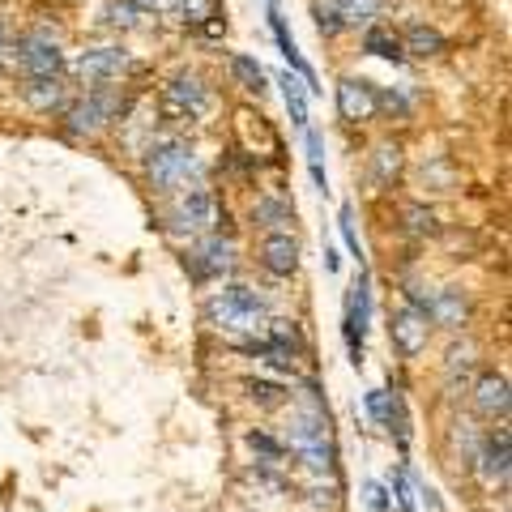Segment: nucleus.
<instances>
[{"label": "nucleus", "instance_id": "79ce46f5", "mask_svg": "<svg viewBox=\"0 0 512 512\" xmlns=\"http://www.w3.org/2000/svg\"><path fill=\"white\" fill-rule=\"evenodd\" d=\"M9 47H13V43L5 39V30H0V56H5V52H9Z\"/></svg>", "mask_w": 512, "mask_h": 512}, {"label": "nucleus", "instance_id": "58836bf2", "mask_svg": "<svg viewBox=\"0 0 512 512\" xmlns=\"http://www.w3.org/2000/svg\"><path fill=\"white\" fill-rule=\"evenodd\" d=\"M312 167V180H316V188L320 192H329V175H325V167H320V163H308Z\"/></svg>", "mask_w": 512, "mask_h": 512}, {"label": "nucleus", "instance_id": "1a4fd4ad", "mask_svg": "<svg viewBox=\"0 0 512 512\" xmlns=\"http://www.w3.org/2000/svg\"><path fill=\"white\" fill-rule=\"evenodd\" d=\"M389 333H393V346L402 350L406 359H419L427 350V338H431V320H427V312H419V308H410L406 303V308L393 312Z\"/></svg>", "mask_w": 512, "mask_h": 512}, {"label": "nucleus", "instance_id": "7ed1b4c3", "mask_svg": "<svg viewBox=\"0 0 512 512\" xmlns=\"http://www.w3.org/2000/svg\"><path fill=\"white\" fill-rule=\"evenodd\" d=\"M205 316H210L214 329H231V333H244V329H256L265 325L269 316V303L248 291V286H231V291H222L210 299V308H205Z\"/></svg>", "mask_w": 512, "mask_h": 512}, {"label": "nucleus", "instance_id": "39448f33", "mask_svg": "<svg viewBox=\"0 0 512 512\" xmlns=\"http://www.w3.org/2000/svg\"><path fill=\"white\" fill-rule=\"evenodd\" d=\"M367 325H372V278H367V269H359V278L355 286H350V295H346V346H350V363H363V333Z\"/></svg>", "mask_w": 512, "mask_h": 512}, {"label": "nucleus", "instance_id": "f257e3e1", "mask_svg": "<svg viewBox=\"0 0 512 512\" xmlns=\"http://www.w3.org/2000/svg\"><path fill=\"white\" fill-rule=\"evenodd\" d=\"M146 175L158 192H180L188 184H201L205 163L197 158V150L180 137H167V141H154L146 150Z\"/></svg>", "mask_w": 512, "mask_h": 512}, {"label": "nucleus", "instance_id": "4be33fe9", "mask_svg": "<svg viewBox=\"0 0 512 512\" xmlns=\"http://www.w3.org/2000/svg\"><path fill=\"white\" fill-rule=\"evenodd\" d=\"M397 171H402V146H397V141H380L376 154H372V180L393 184Z\"/></svg>", "mask_w": 512, "mask_h": 512}, {"label": "nucleus", "instance_id": "cd10ccee", "mask_svg": "<svg viewBox=\"0 0 512 512\" xmlns=\"http://www.w3.org/2000/svg\"><path fill=\"white\" fill-rule=\"evenodd\" d=\"M312 18H316V30H320L325 39H338L342 30H346V22L338 18V9H333V5H320V0L312 5Z\"/></svg>", "mask_w": 512, "mask_h": 512}, {"label": "nucleus", "instance_id": "5701e85b", "mask_svg": "<svg viewBox=\"0 0 512 512\" xmlns=\"http://www.w3.org/2000/svg\"><path fill=\"white\" fill-rule=\"evenodd\" d=\"M367 414L380 423V427H397V436H402V444H406V427H402V419H397V402H393V393H384V389H372L367 393Z\"/></svg>", "mask_w": 512, "mask_h": 512}, {"label": "nucleus", "instance_id": "9b49d317", "mask_svg": "<svg viewBox=\"0 0 512 512\" xmlns=\"http://www.w3.org/2000/svg\"><path fill=\"white\" fill-rule=\"evenodd\" d=\"M338 111H342V120L350 124H367V120H376V86L372 82H363V77H342L338 82Z\"/></svg>", "mask_w": 512, "mask_h": 512}, {"label": "nucleus", "instance_id": "2eb2a0df", "mask_svg": "<svg viewBox=\"0 0 512 512\" xmlns=\"http://www.w3.org/2000/svg\"><path fill=\"white\" fill-rule=\"evenodd\" d=\"M474 410L483 419H508V376L504 372H487L474 384Z\"/></svg>", "mask_w": 512, "mask_h": 512}, {"label": "nucleus", "instance_id": "6e6552de", "mask_svg": "<svg viewBox=\"0 0 512 512\" xmlns=\"http://www.w3.org/2000/svg\"><path fill=\"white\" fill-rule=\"evenodd\" d=\"M163 107L171 111V116H180V120H197V116L210 111V90L201 86V77L180 73V77H171V82H167Z\"/></svg>", "mask_w": 512, "mask_h": 512}, {"label": "nucleus", "instance_id": "a878e982", "mask_svg": "<svg viewBox=\"0 0 512 512\" xmlns=\"http://www.w3.org/2000/svg\"><path fill=\"white\" fill-rule=\"evenodd\" d=\"M248 397L261 410H278L286 402V389H282V384H269V380H248Z\"/></svg>", "mask_w": 512, "mask_h": 512}, {"label": "nucleus", "instance_id": "473e14b6", "mask_svg": "<svg viewBox=\"0 0 512 512\" xmlns=\"http://www.w3.org/2000/svg\"><path fill=\"white\" fill-rule=\"evenodd\" d=\"M376 107L393 111V116H410V99L402 90H376Z\"/></svg>", "mask_w": 512, "mask_h": 512}, {"label": "nucleus", "instance_id": "393cba45", "mask_svg": "<svg viewBox=\"0 0 512 512\" xmlns=\"http://www.w3.org/2000/svg\"><path fill=\"white\" fill-rule=\"evenodd\" d=\"M231 73H235V82L244 86V90L265 94V69L252 56H231Z\"/></svg>", "mask_w": 512, "mask_h": 512}, {"label": "nucleus", "instance_id": "b1692460", "mask_svg": "<svg viewBox=\"0 0 512 512\" xmlns=\"http://www.w3.org/2000/svg\"><path fill=\"white\" fill-rule=\"evenodd\" d=\"M333 9H338V18L346 22V26H367L380 13V5L384 0H329Z\"/></svg>", "mask_w": 512, "mask_h": 512}, {"label": "nucleus", "instance_id": "e433bc0d", "mask_svg": "<svg viewBox=\"0 0 512 512\" xmlns=\"http://www.w3.org/2000/svg\"><path fill=\"white\" fill-rule=\"evenodd\" d=\"M303 146H308V163H320V154H325V141H320L316 128H303Z\"/></svg>", "mask_w": 512, "mask_h": 512}, {"label": "nucleus", "instance_id": "aec40b11", "mask_svg": "<svg viewBox=\"0 0 512 512\" xmlns=\"http://www.w3.org/2000/svg\"><path fill=\"white\" fill-rule=\"evenodd\" d=\"M363 52L367 56H380V60H393V64H402L406 52H402V39L393 35V30H384V26H372L363 35Z\"/></svg>", "mask_w": 512, "mask_h": 512}, {"label": "nucleus", "instance_id": "20e7f679", "mask_svg": "<svg viewBox=\"0 0 512 512\" xmlns=\"http://www.w3.org/2000/svg\"><path fill=\"white\" fill-rule=\"evenodd\" d=\"M120 111H124V99H120L116 86H94L86 99H77L69 111H64V128H69L73 137H94V133H103Z\"/></svg>", "mask_w": 512, "mask_h": 512}, {"label": "nucleus", "instance_id": "c756f323", "mask_svg": "<svg viewBox=\"0 0 512 512\" xmlns=\"http://www.w3.org/2000/svg\"><path fill=\"white\" fill-rule=\"evenodd\" d=\"M402 218H406V231L410 235H431V231H436V214L423 210V205H406Z\"/></svg>", "mask_w": 512, "mask_h": 512}, {"label": "nucleus", "instance_id": "72a5a7b5", "mask_svg": "<svg viewBox=\"0 0 512 512\" xmlns=\"http://www.w3.org/2000/svg\"><path fill=\"white\" fill-rule=\"evenodd\" d=\"M248 444H252L265 461H282V444H278L274 436H265V431H248Z\"/></svg>", "mask_w": 512, "mask_h": 512}, {"label": "nucleus", "instance_id": "2f4dec72", "mask_svg": "<svg viewBox=\"0 0 512 512\" xmlns=\"http://www.w3.org/2000/svg\"><path fill=\"white\" fill-rule=\"evenodd\" d=\"M338 231H342V244L350 248V256H363V248H359V231H355V210H350V205H342Z\"/></svg>", "mask_w": 512, "mask_h": 512}, {"label": "nucleus", "instance_id": "f704fd0d", "mask_svg": "<svg viewBox=\"0 0 512 512\" xmlns=\"http://www.w3.org/2000/svg\"><path fill=\"white\" fill-rule=\"evenodd\" d=\"M363 500H367V508H372V512H389V487L376 483V478H367V483H363Z\"/></svg>", "mask_w": 512, "mask_h": 512}, {"label": "nucleus", "instance_id": "ea45409f", "mask_svg": "<svg viewBox=\"0 0 512 512\" xmlns=\"http://www.w3.org/2000/svg\"><path fill=\"white\" fill-rule=\"evenodd\" d=\"M325 269H329V274H338V269H342V256L333 248H325Z\"/></svg>", "mask_w": 512, "mask_h": 512}, {"label": "nucleus", "instance_id": "4c0bfd02", "mask_svg": "<svg viewBox=\"0 0 512 512\" xmlns=\"http://www.w3.org/2000/svg\"><path fill=\"white\" fill-rule=\"evenodd\" d=\"M141 13H175V0H133Z\"/></svg>", "mask_w": 512, "mask_h": 512}, {"label": "nucleus", "instance_id": "7c9ffc66", "mask_svg": "<svg viewBox=\"0 0 512 512\" xmlns=\"http://www.w3.org/2000/svg\"><path fill=\"white\" fill-rule=\"evenodd\" d=\"M389 491L397 495V508L414 512V487H410V478H406V470H402V466H397V470L389 474Z\"/></svg>", "mask_w": 512, "mask_h": 512}, {"label": "nucleus", "instance_id": "412c9836", "mask_svg": "<svg viewBox=\"0 0 512 512\" xmlns=\"http://www.w3.org/2000/svg\"><path fill=\"white\" fill-rule=\"evenodd\" d=\"M402 52H410V56H440L444 52V35H440V30H431V26H410L406 30V39H402Z\"/></svg>", "mask_w": 512, "mask_h": 512}, {"label": "nucleus", "instance_id": "c85d7f7f", "mask_svg": "<svg viewBox=\"0 0 512 512\" xmlns=\"http://www.w3.org/2000/svg\"><path fill=\"white\" fill-rule=\"evenodd\" d=\"M474 359H478V350H474V342H461V346H453L448 350V363H444V372H448V380H453L457 372L466 376L470 367H474Z\"/></svg>", "mask_w": 512, "mask_h": 512}, {"label": "nucleus", "instance_id": "f3484780", "mask_svg": "<svg viewBox=\"0 0 512 512\" xmlns=\"http://www.w3.org/2000/svg\"><path fill=\"white\" fill-rule=\"evenodd\" d=\"M278 86H282V103H286V111H291V124L299 128H308V86L299 82V73H278Z\"/></svg>", "mask_w": 512, "mask_h": 512}, {"label": "nucleus", "instance_id": "a19ab883", "mask_svg": "<svg viewBox=\"0 0 512 512\" xmlns=\"http://www.w3.org/2000/svg\"><path fill=\"white\" fill-rule=\"evenodd\" d=\"M419 495H427V508H431V512H444V508H440V495H436V491H431V487H423Z\"/></svg>", "mask_w": 512, "mask_h": 512}, {"label": "nucleus", "instance_id": "ddd939ff", "mask_svg": "<svg viewBox=\"0 0 512 512\" xmlns=\"http://www.w3.org/2000/svg\"><path fill=\"white\" fill-rule=\"evenodd\" d=\"M192 269H197L201 278H222V274H231V269H235V244H231V239H222V235L201 239L197 252H192Z\"/></svg>", "mask_w": 512, "mask_h": 512}, {"label": "nucleus", "instance_id": "0eeeda50", "mask_svg": "<svg viewBox=\"0 0 512 512\" xmlns=\"http://www.w3.org/2000/svg\"><path fill=\"white\" fill-rule=\"evenodd\" d=\"M128 69H133V60H128L124 47H90V52H82L73 60V73L82 77V82H90V86L120 82Z\"/></svg>", "mask_w": 512, "mask_h": 512}, {"label": "nucleus", "instance_id": "4468645a", "mask_svg": "<svg viewBox=\"0 0 512 512\" xmlns=\"http://www.w3.org/2000/svg\"><path fill=\"white\" fill-rule=\"evenodd\" d=\"M261 265L269 269V274H278V278H291L295 269H299V244H295V235L269 231L265 244H261Z\"/></svg>", "mask_w": 512, "mask_h": 512}, {"label": "nucleus", "instance_id": "dca6fc26", "mask_svg": "<svg viewBox=\"0 0 512 512\" xmlns=\"http://www.w3.org/2000/svg\"><path fill=\"white\" fill-rule=\"evenodd\" d=\"M478 461H483V483H487V487H504V483H508V461H512V440H508V431H495V436H487Z\"/></svg>", "mask_w": 512, "mask_h": 512}, {"label": "nucleus", "instance_id": "9d476101", "mask_svg": "<svg viewBox=\"0 0 512 512\" xmlns=\"http://www.w3.org/2000/svg\"><path fill=\"white\" fill-rule=\"evenodd\" d=\"M175 218H180L188 231H210V227H218V197L201 184H188V188H180V201H175Z\"/></svg>", "mask_w": 512, "mask_h": 512}, {"label": "nucleus", "instance_id": "423d86ee", "mask_svg": "<svg viewBox=\"0 0 512 512\" xmlns=\"http://www.w3.org/2000/svg\"><path fill=\"white\" fill-rule=\"evenodd\" d=\"M18 64H22V73L26 77H60L64 69V52H60V43L47 35V30H30V35H22L18 43Z\"/></svg>", "mask_w": 512, "mask_h": 512}, {"label": "nucleus", "instance_id": "bb28decb", "mask_svg": "<svg viewBox=\"0 0 512 512\" xmlns=\"http://www.w3.org/2000/svg\"><path fill=\"white\" fill-rule=\"evenodd\" d=\"M107 22L111 26H120V30H133L137 26V18H141V9L133 5V0H107Z\"/></svg>", "mask_w": 512, "mask_h": 512}, {"label": "nucleus", "instance_id": "f03ea898", "mask_svg": "<svg viewBox=\"0 0 512 512\" xmlns=\"http://www.w3.org/2000/svg\"><path fill=\"white\" fill-rule=\"evenodd\" d=\"M286 448H291L303 466L316 470V474L333 470V461H338V453H333V440H329V419L320 410L295 414L291 427H286Z\"/></svg>", "mask_w": 512, "mask_h": 512}, {"label": "nucleus", "instance_id": "c9c22d12", "mask_svg": "<svg viewBox=\"0 0 512 512\" xmlns=\"http://www.w3.org/2000/svg\"><path fill=\"white\" fill-rule=\"evenodd\" d=\"M406 303H410V308H419V312H427V303H431V291H427L423 282H410V286H406Z\"/></svg>", "mask_w": 512, "mask_h": 512}, {"label": "nucleus", "instance_id": "a211bd4d", "mask_svg": "<svg viewBox=\"0 0 512 512\" xmlns=\"http://www.w3.org/2000/svg\"><path fill=\"white\" fill-rule=\"evenodd\" d=\"M26 103L35 111H56L64 103V82L60 77H26Z\"/></svg>", "mask_w": 512, "mask_h": 512}, {"label": "nucleus", "instance_id": "6ab92c4d", "mask_svg": "<svg viewBox=\"0 0 512 512\" xmlns=\"http://www.w3.org/2000/svg\"><path fill=\"white\" fill-rule=\"evenodd\" d=\"M252 222L256 227H269V231H282L286 222H295V205H286L282 197H261L252 205Z\"/></svg>", "mask_w": 512, "mask_h": 512}, {"label": "nucleus", "instance_id": "f8f14e48", "mask_svg": "<svg viewBox=\"0 0 512 512\" xmlns=\"http://www.w3.org/2000/svg\"><path fill=\"white\" fill-rule=\"evenodd\" d=\"M427 320L431 325H440V329H466V320H470V299L461 286H444V291L431 295L427 303Z\"/></svg>", "mask_w": 512, "mask_h": 512}]
</instances>
